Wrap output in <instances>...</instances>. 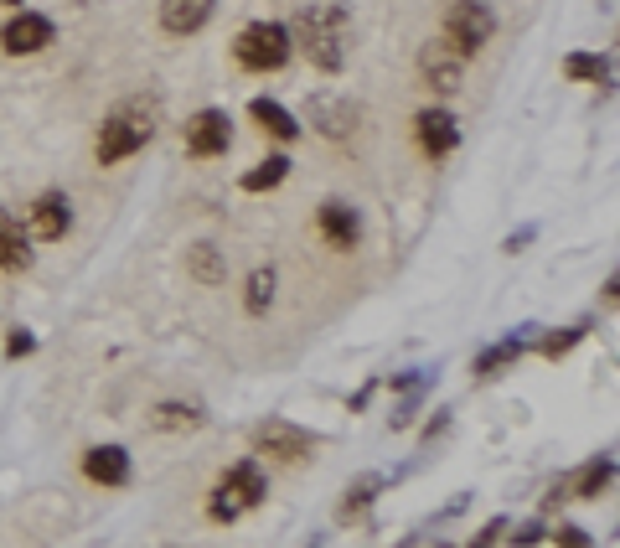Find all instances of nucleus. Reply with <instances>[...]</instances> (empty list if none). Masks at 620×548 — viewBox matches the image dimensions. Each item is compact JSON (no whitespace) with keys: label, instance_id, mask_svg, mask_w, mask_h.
Wrapping results in <instances>:
<instances>
[{"label":"nucleus","instance_id":"1","mask_svg":"<svg viewBox=\"0 0 620 548\" xmlns=\"http://www.w3.org/2000/svg\"><path fill=\"white\" fill-rule=\"evenodd\" d=\"M290 42H300V52L321 73H341V68H347V52H352V16H347V6H341V0H305V6L295 11Z\"/></svg>","mask_w":620,"mask_h":548},{"label":"nucleus","instance_id":"2","mask_svg":"<svg viewBox=\"0 0 620 548\" xmlns=\"http://www.w3.org/2000/svg\"><path fill=\"white\" fill-rule=\"evenodd\" d=\"M290 52H295V42H290L285 21H248L233 42V57L243 73H279L290 63Z\"/></svg>","mask_w":620,"mask_h":548},{"label":"nucleus","instance_id":"3","mask_svg":"<svg viewBox=\"0 0 620 548\" xmlns=\"http://www.w3.org/2000/svg\"><path fill=\"white\" fill-rule=\"evenodd\" d=\"M264 497H269V481H264L259 461H238V466L223 471V481L212 486L207 512H212V523H238V517H243L248 507H259Z\"/></svg>","mask_w":620,"mask_h":548},{"label":"nucleus","instance_id":"4","mask_svg":"<svg viewBox=\"0 0 620 548\" xmlns=\"http://www.w3.org/2000/svg\"><path fill=\"white\" fill-rule=\"evenodd\" d=\"M150 135H155L150 109L124 104V109H114V114L104 119L99 140H93V156H99V166H119V161H130V156H135V150H140Z\"/></svg>","mask_w":620,"mask_h":548},{"label":"nucleus","instance_id":"5","mask_svg":"<svg viewBox=\"0 0 620 548\" xmlns=\"http://www.w3.org/2000/svg\"><path fill=\"white\" fill-rule=\"evenodd\" d=\"M491 37H496V11L486 0H450L445 6V21H440L445 47H455L460 57H476Z\"/></svg>","mask_w":620,"mask_h":548},{"label":"nucleus","instance_id":"6","mask_svg":"<svg viewBox=\"0 0 620 548\" xmlns=\"http://www.w3.org/2000/svg\"><path fill=\"white\" fill-rule=\"evenodd\" d=\"M57 42V26H52V16H42V11H16L6 26H0V52H11V57H31V52H47Z\"/></svg>","mask_w":620,"mask_h":548},{"label":"nucleus","instance_id":"7","mask_svg":"<svg viewBox=\"0 0 620 548\" xmlns=\"http://www.w3.org/2000/svg\"><path fill=\"white\" fill-rule=\"evenodd\" d=\"M186 156H197V161H212V156H228V145H233V119L223 109H202L186 119Z\"/></svg>","mask_w":620,"mask_h":548},{"label":"nucleus","instance_id":"8","mask_svg":"<svg viewBox=\"0 0 620 548\" xmlns=\"http://www.w3.org/2000/svg\"><path fill=\"white\" fill-rule=\"evenodd\" d=\"M316 445H321V440L310 435V430H300V424H290V419H264V424H254V450H259V455H274V461H305Z\"/></svg>","mask_w":620,"mask_h":548},{"label":"nucleus","instance_id":"9","mask_svg":"<svg viewBox=\"0 0 620 548\" xmlns=\"http://www.w3.org/2000/svg\"><path fill=\"white\" fill-rule=\"evenodd\" d=\"M419 78H424V88H434V94H455V88L465 83V57L434 37L419 52Z\"/></svg>","mask_w":620,"mask_h":548},{"label":"nucleus","instance_id":"10","mask_svg":"<svg viewBox=\"0 0 620 548\" xmlns=\"http://www.w3.org/2000/svg\"><path fill=\"white\" fill-rule=\"evenodd\" d=\"M362 125V109L341 94H316L310 99V130L326 135V140H352Z\"/></svg>","mask_w":620,"mask_h":548},{"label":"nucleus","instance_id":"11","mask_svg":"<svg viewBox=\"0 0 620 548\" xmlns=\"http://www.w3.org/2000/svg\"><path fill=\"white\" fill-rule=\"evenodd\" d=\"M316 228H321V238L331 243V249H341V254H352L357 243H362V218H357V207L352 202H321V212H316Z\"/></svg>","mask_w":620,"mask_h":548},{"label":"nucleus","instance_id":"12","mask_svg":"<svg viewBox=\"0 0 620 548\" xmlns=\"http://www.w3.org/2000/svg\"><path fill=\"white\" fill-rule=\"evenodd\" d=\"M414 135H419V150H424L429 161H445L450 150L460 145V125H455L450 109H424L414 119Z\"/></svg>","mask_w":620,"mask_h":548},{"label":"nucleus","instance_id":"13","mask_svg":"<svg viewBox=\"0 0 620 548\" xmlns=\"http://www.w3.org/2000/svg\"><path fill=\"white\" fill-rule=\"evenodd\" d=\"M26 218H31V233H37L42 243H57L62 233L73 228V202L62 192H42L37 202L26 207Z\"/></svg>","mask_w":620,"mask_h":548},{"label":"nucleus","instance_id":"14","mask_svg":"<svg viewBox=\"0 0 620 548\" xmlns=\"http://www.w3.org/2000/svg\"><path fill=\"white\" fill-rule=\"evenodd\" d=\"M212 11H217V0H161V26L171 37H197L212 21Z\"/></svg>","mask_w":620,"mask_h":548},{"label":"nucleus","instance_id":"15","mask_svg":"<svg viewBox=\"0 0 620 548\" xmlns=\"http://www.w3.org/2000/svg\"><path fill=\"white\" fill-rule=\"evenodd\" d=\"M83 476L93 486H124L130 481V450H119V445H93L83 455Z\"/></svg>","mask_w":620,"mask_h":548},{"label":"nucleus","instance_id":"16","mask_svg":"<svg viewBox=\"0 0 620 548\" xmlns=\"http://www.w3.org/2000/svg\"><path fill=\"white\" fill-rule=\"evenodd\" d=\"M31 264V233L16 223V212L0 207V269H26Z\"/></svg>","mask_w":620,"mask_h":548},{"label":"nucleus","instance_id":"17","mask_svg":"<svg viewBox=\"0 0 620 548\" xmlns=\"http://www.w3.org/2000/svg\"><path fill=\"white\" fill-rule=\"evenodd\" d=\"M248 119H254V125H264L274 140H300V119L279 104V99H254L248 104Z\"/></svg>","mask_w":620,"mask_h":548},{"label":"nucleus","instance_id":"18","mask_svg":"<svg viewBox=\"0 0 620 548\" xmlns=\"http://www.w3.org/2000/svg\"><path fill=\"white\" fill-rule=\"evenodd\" d=\"M610 481H615V455H595L589 466H579V471H574L569 492H574V502H595Z\"/></svg>","mask_w":620,"mask_h":548},{"label":"nucleus","instance_id":"19","mask_svg":"<svg viewBox=\"0 0 620 548\" xmlns=\"http://www.w3.org/2000/svg\"><path fill=\"white\" fill-rule=\"evenodd\" d=\"M186 274H192L197 285H223L228 280V264H223V254L212 249V243H197V249H186Z\"/></svg>","mask_w":620,"mask_h":548},{"label":"nucleus","instance_id":"20","mask_svg":"<svg viewBox=\"0 0 620 548\" xmlns=\"http://www.w3.org/2000/svg\"><path fill=\"white\" fill-rule=\"evenodd\" d=\"M522 347H527V337H507V342H496V347H486L481 357H476V378H502L512 362L522 357Z\"/></svg>","mask_w":620,"mask_h":548},{"label":"nucleus","instance_id":"21","mask_svg":"<svg viewBox=\"0 0 620 548\" xmlns=\"http://www.w3.org/2000/svg\"><path fill=\"white\" fill-rule=\"evenodd\" d=\"M285 176H290V161H285V156H269V161H259L254 171H243L238 187H243V192H274Z\"/></svg>","mask_w":620,"mask_h":548},{"label":"nucleus","instance_id":"22","mask_svg":"<svg viewBox=\"0 0 620 548\" xmlns=\"http://www.w3.org/2000/svg\"><path fill=\"white\" fill-rule=\"evenodd\" d=\"M564 73L574 83H605L610 78V57H600V52H569L564 57Z\"/></svg>","mask_w":620,"mask_h":548},{"label":"nucleus","instance_id":"23","mask_svg":"<svg viewBox=\"0 0 620 548\" xmlns=\"http://www.w3.org/2000/svg\"><path fill=\"white\" fill-rule=\"evenodd\" d=\"M274 269H254L248 274V290H243V306H248V316H264L269 306H274Z\"/></svg>","mask_w":620,"mask_h":548},{"label":"nucleus","instance_id":"24","mask_svg":"<svg viewBox=\"0 0 620 548\" xmlns=\"http://www.w3.org/2000/svg\"><path fill=\"white\" fill-rule=\"evenodd\" d=\"M584 331H589V326H564V331H548V337L538 342V352H543L548 362H558V357H569V352H574V347L584 342Z\"/></svg>","mask_w":620,"mask_h":548},{"label":"nucleus","instance_id":"25","mask_svg":"<svg viewBox=\"0 0 620 548\" xmlns=\"http://www.w3.org/2000/svg\"><path fill=\"white\" fill-rule=\"evenodd\" d=\"M383 492V476H362L357 486H347V502H341V517H357V512H367V502Z\"/></svg>","mask_w":620,"mask_h":548},{"label":"nucleus","instance_id":"26","mask_svg":"<svg viewBox=\"0 0 620 548\" xmlns=\"http://www.w3.org/2000/svg\"><path fill=\"white\" fill-rule=\"evenodd\" d=\"M155 424H161V430H197L202 414L186 409V404H161V409H155Z\"/></svg>","mask_w":620,"mask_h":548},{"label":"nucleus","instance_id":"27","mask_svg":"<svg viewBox=\"0 0 620 548\" xmlns=\"http://www.w3.org/2000/svg\"><path fill=\"white\" fill-rule=\"evenodd\" d=\"M502 533H507V517H491V523H486V528H481L471 543H465V548H491V543L502 538Z\"/></svg>","mask_w":620,"mask_h":548},{"label":"nucleus","instance_id":"28","mask_svg":"<svg viewBox=\"0 0 620 548\" xmlns=\"http://www.w3.org/2000/svg\"><path fill=\"white\" fill-rule=\"evenodd\" d=\"M553 538H558V548H595V543H589V533H584V528H574V523H564Z\"/></svg>","mask_w":620,"mask_h":548},{"label":"nucleus","instance_id":"29","mask_svg":"<svg viewBox=\"0 0 620 548\" xmlns=\"http://www.w3.org/2000/svg\"><path fill=\"white\" fill-rule=\"evenodd\" d=\"M31 347H37V337H31V331H21V326L6 337V357H26Z\"/></svg>","mask_w":620,"mask_h":548},{"label":"nucleus","instance_id":"30","mask_svg":"<svg viewBox=\"0 0 620 548\" xmlns=\"http://www.w3.org/2000/svg\"><path fill=\"white\" fill-rule=\"evenodd\" d=\"M512 543H517V548H533V543H543V523H522V528L512 533Z\"/></svg>","mask_w":620,"mask_h":548},{"label":"nucleus","instance_id":"31","mask_svg":"<svg viewBox=\"0 0 620 548\" xmlns=\"http://www.w3.org/2000/svg\"><path fill=\"white\" fill-rule=\"evenodd\" d=\"M533 238H538V228H522V233H512V238H507V254H522Z\"/></svg>","mask_w":620,"mask_h":548},{"label":"nucleus","instance_id":"32","mask_svg":"<svg viewBox=\"0 0 620 548\" xmlns=\"http://www.w3.org/2000/svg\"><path fill=\"white\" fill-rule=\"evenodd\" d=\"M0 6H11V11H16V6H21V0H0Z\"/></svg>","mask_w":620,"mask_h":548},{"label":"nucleus","instance_id":"33","mask_svg":"<svg viewBox=\"0 0 620 548\" xmlns=\"http://www.w3.org/2000/svg\"><path fill=\"white\" fill-rule=\"evenodd\" d=\"M600 6H610V0H600Z\"/></svg>","mask_w":620,"mask_h":548}]
</instances>
